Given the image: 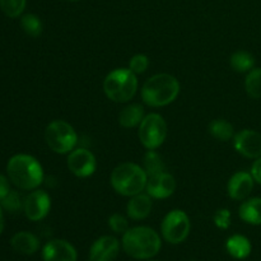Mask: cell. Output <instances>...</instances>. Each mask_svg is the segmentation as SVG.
<instances>
[{"label": "cell", "instance_id": "6da1fadb", "mask_svg": "<svg viewBox=\"0 0 261 261\" xmlns=\"http://www.w3.org/2000/svg\"><path fill=\"white\" fill-rule=\"evenodd\" d=\"M161 246L160 234L149 227L129 228L122 236L124 251L138 260L152 259L160 252Z\"/></svg>", "mask_w": 261, "mask_h": 261}, {"label": "cell", "instance_id": "7a4b0ae2", "mask_svg": "<svg viewBox=\"0 0 261 261\" xmlns=\"http://www.w3.org/2000/svg\"><path fill=\"white\" fill-rule=\"evenodd\" d=\"M9 180L22 190H35L42 184L43 171L36 158L28 154H17L7 165Z\"/></svg>", "mask_w": 261, "mask_h": 261}, {"label": "cell", "instance_id": "3957f363", "mask_svg": "<svg viewBox=\"0 0 261 261\" xmlns=\"http://www.w3.org/2000/svg\"><path fill=\"white\" fill-rule=\"evenodd\" d=\"M180 93V83L171 74H155L145 81L142 98L150 107H163L172 103Z\"/></svg>", "mask_w": 261, "mask_h": 261}, {"label": "cell", "instance_id": "277c9868", "mask_svg": "<svg viewBox=\"0 0 261 261\" xmlns=\"http://www.w3.org/2000/svg\"><path fill=\"white\" fill-rule=\"evenodd\" d=\"M110 181L117 194L124 196H134L145 189L148 175L140 166L132 162H125L112 171Z\"/></svg>", "mask_w": 261, "mask_h": 261}, {"label": "cell", "instance_id": "5b68a950", "mask_svg": "<svg viewBox=\"0 0 261 261\" xmlns=\"http://www.w3.org/2000/svg\"><path fill=\"white\" fill-rule=\"evenodd\" d=\"M138 89L137 74L130 69H116L107 74L103 81V91L114 102H127Z\"/></svg>", "mask_w": 261, "mask_h": 261}, {"label": "cell", "instance_id": "8992f818", "mask_svg": "<svg viewBox=\"0 0 261 261\" xmlns=\"http://www.w3.org/2000/svg\"><path fill=\"white\" fill-rule=\"evenodd\" d=\"M45 139L51 150L59 154H65L74 150L78 143V135L70 124L63 120H55L46 127Z\"/></svg>", "mask_w": 261, "mask_h": 261}, {"label": "cell", "instance_id": "52a82bcc", "mask_svg": "<svg viewBox=\"0 0 261 261\" xmlns=\"http://www.w3.org/2000/svg\"><path fill=\"white\" fill-rule=\"evenodd\" d=\"M140 143L148 150H154L163 144L167 137V124L158 114H149L144 116L139 125Z\"/></svg>", "mask_w": 261, "mask_h": 261}, {"label": "cell", "instance_id": "ba28073f", "mask_svg": "<svg viewBox=\"0 0 261 261\" xmlns=\"http://www.w3.org/2000/svg\"><path fill=\"white\" fill-rule=\"evenodd\" d=\"M190 228L191 223L188 214L178 209L170 212L161 224L163 239L173 245L185 241L190 233Z\"/></svg>", "mask_w": 261, "mask_h": 261}, {"label": "cell", "instance_id": "9c48e42d", "mask_svg": "<svg viewBox=\"0 0 261 261\" xmlns=\"http://www.w3.org/2000/svg\"><path fill=\"white\" fill-rule=\"evenodd\" d=\"M68 168L78 177H88L93 175L97 168L96 158L91 150L78 148L71 150L68 157Z\"/></svg>", "mask_w": 261, "mask_h": 261}, {"label": "cell", "instance_id": "30bf717a", "mask_svg": "<svg viewBox=\"0 0 261 261\" xmlns=\"http://www.w3.org/2000/svg\"><path fill=\"white\" fill-rule=\"evenodd\" d=\"M51 208V199L43 190H35L25 196L23 209L30 221L37 222L45 218Z\"/></svg>", "mask_w": 261, "mask_h": 261}, {"label": "cell", "instance_id": "8fae6325", "mask_svg": "<svg viewBox=\"0 0 261 261\" xmlns=\"http://www.w3.org/2000/svg\"><path fill=\"white\" fill-rule=\"evenodd\" d=\"M237 152L246 158L257 160L261 157V134L255 130H241L233 138Z\"/></svg>", "mask_w": 261, "mask_h": 261}, {"label": "cell", "instance_id": "7c38bea8", "mask_svg": "<svg viewBox=\"0 0 261 261\" xmlns=\"http://www.w3.org/2000/svg\"><path fill=\"white\" fill-rule=\"evenodd\" d=\"M148 195L154 199H166L175 193L176 181L172 175L167 172H160L157 175L148 176L147 181Z\"/></svg>", "mask_w": 261, "mask_h": 261}, {"label": "cell", "instance_id": "4fadbf2b", "mask_svg": "<svg viewBox=\"0 0 261 261\" xmlns=\"http://www.w3.org/2000/svg\"><path fill=\"white\" fill-rule=\"evenodd\" d=\"M120 251L119 240L112 236H102L93 242L89 250L91 261H114Z\"/></svg>", "mask_w": 261, "mask_h": 261}, {"label": "cell", "instance_id": "5bb4252c", "mask_svg": "<svg viewBox=\"0 0 261 261\" xmlns=\"http://www.w3.org/2000/svg\"><path fill=\"white\" fill-rule=\"evenodd\" d=\"M76 250L65 240H51L42 249L43 261H76Z\"/></svg>", "mask_w": 261, "mask_h": 261}, {"label": "cell", "instance_id": "9a60e30c", "mask_svg": "<svg viewBox=\"0 0 261 261\" xmlns=\"http://www.w3.org/2000/svg\"><path fill=\"white\" fill-rule=\"evenodd\" d=\"M254 177L251 173L241 171L229 178L228 194L234 200H245L254 189Z\"/></svg>", "mask_w": 261, "mask_h": 261}, {"label": "cell", "instance_id": "2e32d148", "mask_svg": "<svg viewBox=\"0 0 261 261\" xmlns=\"http://www.w3.org/2000/svg\"><path fill=\"white\" fill-rule=\"evenodd\" d=\"M150 211H152V199L148 194L145 195V194L140 193L132 196L126 206L127 216L132 219H135V221L147 218L149 216Z\"/></svg>", "mask_w": 261, "mask_h": 261}, {"label": "cell", "instance_id": "e0dca14e", "mask_svg": "<svg viewBox=\"0 0 261 261\" xmlns=\"http://www.w3.org/2000/svg\"><path fill=\"white\" fill-rule=\"evenodd\" d=\"M10 245L17 252L23 255H32L40 247V241L31 232H18L10 240Z\"/></svg>", "mask_w": 261, "mask_h": 261}, {"label": "cell", "instance_id": "ac0fdd59", "mask_svg": "<svg viewBox=\"0 0 261 261\" xmlns=\"http://www.w3.org/2000/svg\"><path fill=\"white\" fill-rule=\"evenodd\" d=\"M226 249L234 259H246L251 254V242L242 234H233L227 240Z\"/></svg>", "mask_w": 261, "mask_h": 261}, {"label": "cell", "instance_id": "d6986e66", "mask_svg": "<svg viewBox=\"0 0 261 261\" xmlns=\"http://www.w3.org/2000/svg\"><path fill=\"white\" fill-rule=\"evenodd\" d=\"M240 218L249 224H261V198H254L245 201L240 206Z\"/></svg>", "mask_w": 261, "mask_h": 261}, {"label": "cell", "instance_id": "ffe728a7", "mask_svg": "<svg viewBox=\"0 0 261 261\" xmlns=\"http://www.w3.org/2000/svg\"><path fill=\"white\" fill-rule=\"evenodd\" d=\"M144 119V109L140 105L133 103L121 110L119 115V122L121 126L130 129L140 125V122Z\"/></svg>", "mask_w": 261, "mask_h": 261}, {"label": "cell", "instance_id": "44dd1931", "mask_svg": "<svg viewBox=\"0 0 261 261\" xmlns=\"http://www.w3.org/2000/svg\"><path fill=\"white\" fill-rule=\"evenodd\" d=\"M209 133L212 137L221 142H228L233 138V126L231 122L223 119H217L209 124Z\"/></svg>", "mask_w": 261, "mask_h": 261}, {"label": "cell", "instance_id": "7402d4cb", "mask_svg": "<svg viewBox=\"0 0 261 261\" xmlns=\"http://www.w3.org/2000/svg\"><path fill=\"white\" fill-rule=\"evenodd\" d=\"M231 66L233 70L239 71V73H245V71H250L255 65V59L247 51H237L231 56Z\"/></svg>", "mask_w": 261, "mask_h": 261}, {"label": "cell", "instance_id": "603a6c76", "mask_svg": "<svg viewBox=\"0 0 261 261\" xmlns=\"http://www.w3.org/2000/svg\"><path fill=\"white\" fill-rule=\"evenodd\" d=\"M245 88L251 98H261V68L251 69L245 81Z\"/></svg>", "mask_w": 261, "mask_h": 261}, {"label": "cell", "instance_id": "cb8c5ba5", "mask_svg": "<svg viewBox=\"0 0 261 261\" xmlns=\"http://www.w3.org/2000/svg\"><path fill=\"white\" fill-rule=\"evenodd\" d=\"M144 170L148 176L157 175V173L163 172L165 165L162 162V158L155 150H148L144 155Z\"/></svg>", "mask_w": 261, "mask_h": 261}, {"label": "cell", "instance_id": "d4e9b609", "mask_svg": "<svg viewBox=\"0 0 261 261\" xmlns=\"http://www.w3.org/2000/svg\"><path fill=\"white\" fill-rule=\"evenodd\" d=\"M20 24H22L23 31L32 37H37L42 32V23H41L40 18L35 14L23 15L20 19Z\"/></svg>", "mask_w": 261, "mask_h": 261}, {"label": "cell", "instance_id": "484cf974", "mask_svg": "<svg viewBox=\"0 0 261 261\" xmlns=\"http://www.w3.org/2000/svg\"><path fill=\"white\" fill-rule=\"evenodd\" d=\"M25 8V0H0V9L7 17L17 18Z\"/></svg>", "mask_w": 261, "mask_h": 261}, {"label": "cell", "instance_id": "4316f807", "mask_svg": "<svg viewBox=\"0 0 261 261\" xmlns=\"http://www.w3.org/2000/svg\"><path fill=\"white\" fill-rule=\"evenodd\" d=\"M23 204H24V201H22L19 194L13 190H10V193L2 200V205L4 206V209H7L8 212H12V213L23 208Z\"/></svg>", "mask_w": 261, "mask_h": 261}, {"label": "cell", "instance_id": "83f0119b", "mask_svg": "<svg viewBox=\"0 0 261 261\" xmlns=\"http://www.w3.org/2000/svg\"><path fill=\"white\" fill-rule=\"evenodd\" d=\"M148 66H149V59H148V56L143 55V54H138V55L133 56L129 63V69L134 74L144 73Z\"/></svg>", "mask_w": 261, "mask_h": 261}, {"label": "cell", "instance_id": "f1b7e54d", "mask_svg": "<svg viewBox=\"0 0 261 261\" xmlns=\"http://www.w3.org/2000/svg\"><path fill=\"white\" fill-rule=\"evenodd\" d=\"M109 226H110V228L115 232V233L124 234L125 232L129 229V223H127V219L119 213L112 214V216L110 217Z\"/></svg>", "mask_w": 261, "mask_h": 261}, {"label": "cell", "instance_id": "f546056e", "mask_svg": "<svg viewBox=\"0 0 261 261\" xmlns=\"http://www.w3.org/2000/svg\"><path fill=\"white\" fill-rule=\"evenodd\" d=\"M214 222H216L217 227L218 228H228L229 224H231V213L227 209H221L216 213L214 216Z\"/></svg>", "mask_w": 261, "mask_h": 261}, {"label": "cell", "instance_id": "4dcf8cb0", "mask_svg": "<svg viewBox=\"0 0 261 261\" xmlns=\"http://www.w3.org/2000/svg\"><path fill=\"white\" fill-rule=\"evenodd\" d=\"M10 193V186H9V181L5 176L0 175V201Z\"/></svg>", "mask_w": 261, "mask_h": 261}, {"label": "cell", "instance_id": "1f68e13d", "mask_svg": "<svg viewBox=\"0 0 261 261\" xmlns=\"http://www.w3.org/2000/svg\"><path fill=\"white\" fill-rule=\"evenodd\" d=\"M251 175L254 180L261 185V157L257 158L251 167Z\"/></svg>", "mask_w": 261, "mask_h": 261}, {"label": "cell", "instance_id": "d6a6232c", "mask_svg": "<svg viewBox=\"0 0 261 261\" xmlns=\"http://www.w3.org/2000/svg\"><path fill=\"white\" fill-rule=\"evenodd\" d=\"M3 229H4V217H3L2 208H0V234H2Z\"/></svg>", "mask_w": 261, "mask_h": 261}, {"label": "cell", "instance_id": "836d02e7", "mask_svg": "<svg viewBox=\"0 0 261 261\" xmlns=\"http://www.w3.org/2000/svg\"><path fill=\"white\" fill-rule=\"evenodd\" d=\"M145 261H157V260H150V259H148V260H145Z\"/></svg>", "mask_w": 261, "mask_h": 261}, {"label": "cell", "instance_id": "e575fe53", "mask_svg": "<svg viewBox=\"0 0 261 261\" xmlns=\"http://www.w3.org/2000/svg\"><path fill=\"white\" fill-rule=\"evenodd\" d=\"M71 2H76V0H71Z\"/></svg>", "mask_w": 261, "mask_h": 261}]
</instances>
